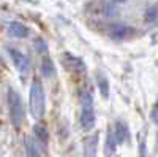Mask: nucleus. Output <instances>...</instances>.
Returning a JSON list of instances; mask_svg holds the SVG:
<instances>
[{"instance_id":"obj_1","label":"nucleus","mask_w":158,"mask_h":157,"mask_svg":"<svg viewBox=\"0 0 158 157\" xmlns=\"http://www.w3.org/2000/svg\"><path fill=\"white\" fill-rule=\"evenodd\" d=\"M29 105H30V113L33 116V119L40 121L44 114V90H43V84L38 80H35L30 87Z\"/></svg>"},{"instance_id":"obj_2","label":"nucleus","mask_w":158,"mask_h":157,"mask_svg":"<svg viewBox=\"0 0 158 157\" xmlns=\"http://www.w3.org/2000/svg\"><path fill=\"white\" fill-rule=\"evenodd\" d=\"M8 108H10V119L16 129H21L24 122V105L22 98L16 90H8Z\"/></svg>"},{"instance_id":"obj_3","label":"nucleus","mask_w":158,"mask_h":157,"mask_svg":"<svg viewBox=\"0 0 158 157\" xmlns=\"http://www.w3.org/2000/svg\"><path fill=\"white\" fill-rule=\"evenodd\" d=\"M95 125V111H94V100L89 92L82 95V113H81V127L89 132Z\"/></svg>"},{"instance_id":"obj_4","label":"nucleus","mask_w":158,"mask_h":157,"mask_svg":"<svg viewBox=\"0 0 158 157\" xmlns=\"http://www.w3.org/2000/svg\"><path fill=\"white\" fill-rule=\"evenodd\" d=\"M10 56H11V59H13V62H15V65H16V68H18V72L21 73V75H27L29 73V70H30V63H29V59L25 57L21 51H18V49H10Z\"/></svg>"},{"instance_id":"obj_5","label":"nucleus","mask_w":158,"mask_h":157,"mask_svg":"<svg viewBox=\"0 0 158 157\" xmlns=\"http://www.w3.org/2000/svg\"><path fill=\"white\" fill-rule=\"evenodd\" d=\"M63 63H65V67H67L70 72H84L85 70L84 62L79 57L71 56L70 52H65L63 54Z\"/></svg>"},{"instance_id":"obj_6","label":"nucleus","mask_w":158,"mask_h":157,"mask_svg":"<svg viewBox=\"0 0 158 157\" xmlns=\"http://www.w3.org/2000/svg\"><path fill=\"white\" fill-rule=\"evenodd\" d=\"M98 135H92L84 140V157H97Z\"/></svg>"},{"instance_id":"obj_7","label":"nucleus","mask_w":158,"mask_h":157,"mask_svg":"<svg viewBox=\"0 0 158 157\" xmlns=\"http://www.w3.org/2000/svg\"><path fill=\"white\" fill-rule=\"evenodd\" d=\"M8 33L15 38H25L29 35V29L21 22H10L8 24Z\"/></svg>"},{"instance_id":"obj_8","label":"nucleus","mask_w":158,"mask_h":157,"mask_svg":"<svg viewBox=\"0 0 158 157\" xmlns=\"http://www.w3.org/2000/svg\"><path fill=\"white\" fill-rule=\"evenodd\" d=\"M33 132H35V137L41 141L43 145H46L48 143V130H46V127L41 125V124H36L33 127Z\"/></svg>"},{"instance_id":"obj_9","label":"nucleus","mask_w":158,"mask_h":157,"mask_svg":"<svg viewBox=\"0 0 158 157\" xmlns=\"http://www.w3.org/2000/svg\"><path fill=\"white\" fill-rule=\"evenodd\" d=\"M25 152H27V157H41V154H40V151L35 146V143L29 137L25 138Z\"/></svg>"},{"instance_id":"obj_10","label":"nucleus","mask_w":158,"mask_h":157,"mask_svg":"<svg viewBox=\"0 0 158 157\" xmlns=\"http://www.w3.org/2000/svg\"><path fill=\"white\" fill-rule=\"evenodd\" d=\"M127 30H128V29L125 27V25L115 24V25H112V27H111L109 33H111V37H112V38H115V40H120V38H123V37H125Z\"/></svg>"},{"instance_id":"obj_11","label":"nucleus","mask_w":158,"mask_h":157,"mask_svg":"<svg viewBox=\"0 0 158 157\" xmlns=\"http://www.w3.org/2000/svg\"><path fill=\"white\" fill-rule=\"evenodd\" d=\"M41 72H43V75L46 76V78H49V76H52L54 75V72H56V68H54V63H52V60L51 59H44L43 60V63H41Z\"/></svg>"},{"instance_id":"obj_12","label":"nucleus","mask_w":158,"mask_h":157,"mask_svg":"<svg viewBox=\"0 0 158 157\" xmlns=\"http://www.w3.org/2000/svg\"><path fill=\"white\" fill-rule=\"evenodd\" d=\"M146 21L147 22H155L156 21V7L155 5L147 8V11H146Z\"/></svg>"},{"instance_id":"obj_13","label":"nucleus","mask_w":158,"mask_h":157,"mask_svg":"<svg viewBox=\"0 0 158 157\" xmlns=\"http://www.w3.org/2000/svg\"><path fill=\"white\" fill-rule=\"evenodd\" d=\"M152 122H153V124L158 122V107H156V105L152 108Z\"/></svg>"},{"instance_id":"obj_14","label":"nucleus","mask_w":158,"mask_h":157,"mask_svg":"<svg viewBox=\"0 0 158 157\" xmlns=\"http://www.w3.org/2000/svg\"><path fill=\"white\" fill-rule=\"evenodd\" d=\"M114 2H117V3H122V2H125V0H114Z\"/></svg>"}]
</instances>
